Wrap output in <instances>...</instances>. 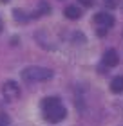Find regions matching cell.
I'll return each instance as SVG.
<instances>
[{
  "mask_svg": "<svg viewBox=\"0 0 123 126\" xmlns=\"http://www.w3.org/2000/svg\"><path fill=\"white\" fill-rule=\"evenodd\" d=\"M42 110H44V117L47 119L49 123H60L62 119H65V115H67L65 106H63L60 103V99L54 97V95L45 97L42 101Z\"/></svg>",
  "mask_w": 123,
  "mask_h": 126,
  "instance_id": "1",
  "label": "cell"
},
{
  "mask_svg": "<svg viewBox=\"0 0 123 126\" xmlns=\"http://www.w3.org/2000/svg\"><path fill=\"white\" fill-rule=\"evenodd\" d=\"M52 78V70L45 67H27L22 70V79H25L27 83L34 81H45V79Z\"/></svg>",
  "mask_w": 123,
  "mask_h": 126,
  "instance_id": "2",
  "label": "cell"
},
{
  "mask_svg": "<svg viewBox=\"0 0 123 126\" xmlns=\"http://www.w3.org/2000/svg\"><path fill=\"white\" fill-rule=\"evenodd\" d=\"M2 94L5 95V99L11 101V99H16V97L20 95V88L15 81H5L2 85Z\"/></svg>",
  "mask_w": 123,
  "mask_h": 126,
  "instance_id": "3",
  "label": "cell"
},
{
  "mask_svg": "<svg viewBox=\"0 0 123 126\" xmlns=\"http://www.w3.org/2000/svg\"><path fill=\"white\" fill-rule=\"evenodd\" d=\"M94 22L98 25H103V27H112L114 25V16L109 15V13H98L94 16Z\"/></svg>",
  "mask_w": 123,
  "mask_h": 126,
  "instance_id": "4",
  "label": "cell"
},
{
  "mask_svg": "<svg viewBox=\"0 0 123 126\" xmlns=\"http://www.w3.org/2000/svg\"><path fill=\"white\" fill-rule=\"evenodd\" d=\"M103 63L107 67H110V68L116 67V65H118V52H116L114 49H109L107 52L103 54Z\"/></svg>",
  "mask_w": 123,
  "mask_h": 126,
  "instance_id": "5",
  "label": "cell"
},
{
  "mask_svg": "<svg viewBox=\"0 0 123 126\" xmlns=\"http://www.w3.org/2000/svg\"><path fill=\"white\" fill-rule=\"evenodd\" d=\"M63 13H65V16H67V18H71V20H76V18H80V16H81L80 7H76V5H67Z\"/></svg>",
  "mask_w": 123,
  "mask_h": 126,
  "instance_id": "6",
  "label": "cell"
},
{
  "mask_svg": "<svg viewBox=\"0 0 123 126\" xmlns=\"http://www.w3.org/2000/svg\"><path fill=\"white\" fill-rule=\"evenodd\" d=\"M110 90L114 94H121L123 92V76H118L110 81Z\"/></svg>",
  "mask_w": 123,
  "mask_h": 126,
  "instance_id": "7",
  "label": "cell"
},
{
  "mask_svg": "<svg viewBox=\"0 0 123 126\" xmlns=\"http://www.w3.org/2000/svg\"><path fill=\"white\" fill-rule=\"evenodd\" d=\"M78 2H80L81 5H85V7H91V5L94 4V0H78Z\"/></svg>",
  "mask_w": 123,
  "mask_h": 126,
  "instance_id": "8",
  "label": "cell"
},
{
  "mask_svg": "<svg viewBox=\"0 0 123 126\" xmlns=\"http://www.w3.org/2000/svg\"><path fill=\"white\" fill-rule=\"evenodd\" d=\"M0 126H7V119L0 115Z\"/></svg>",
  "mask_w": 123,
  "mask_h": 126,
  "instance_id": "9",
  "label": "cell"
},
{
  "mask_svg": "<svg viewBox=\"0 0 123 126\" xmlns=\"http://www.w3.org/2000/svg\"><path fill=\"white\" fill-rule=\"evenodd\" d=\"M0 31H2V24H0Z\"/></svg>",
  "mask_w": 123,
  "mask_h": 126,
  "instance_id": "10",
  "label": "cell"
}]
</instances>
